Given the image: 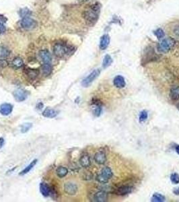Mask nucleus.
Listing matches in <instances>:
<instances>
[{"label":"nucleus","mask_w":179,"mask_h":202,"mask_svg":"<svg viewBox=\"0 0 179 202\" xmlns=\"http://www.w3.org/2000/svg\"><path fill=\"white\" fill-rule=\"evenodd\" d=\"M94 115L96 117H99L101 115V113H102V108L100 105H96V108L94 109Z\"/></svg>","instance_id":"nucleus-33"},{"label":"nucleus","mask_w":179,"mask_h":202,"mask_svg":"<svg viewBox=\"0 0 179 202\" xmlns=\"http://www.w3.org/2000/svg\"><path fill=\"white\" fill-rule=\"evenodd\" d=\"M6 20H7V18H6V17H4L2 15H0V23L4 24V22H6Z\"/></svg>","instance_id":"nucleus-37"},{"label":"nucleus","mask_w":179,"mask_h":202,"mask_svg":"<svg viewBox=\"0 0 179 202\" xmlns=\"http://www.w3.org/2000/svg\"><path fill=\"white\" fill-rule=\"evenodd\" d=\"M6 27H5L4 24H2V23H0V35H1V34L4 33L6 32Z\"/></svg>","instance_id":"nucleus-35"},{"label":"nucleus","mask_w":179,"mask_h":202,"mask_svg":"<svg viewBox=\"0 0 179 202\" xmlns=\"http://www.w3.org/2000/svg\"><path fill=\"white\" fill-rule=\"evenodd\" d=\"M173 192H174V193L176 195H179V187H178V188H175V189H174Z\"/></svg>","instance_id":"nucleus-39"},{"label":"nucleus","mask_w":179,"mask_h":202,"mask_svg":"<svg viewBox=\"0 0 179 202\" xmlns=\"http://www.w3.org/2000/svg\"><path fill=\"white\" fill-rule=\"evenodd\" d=\"M37 160H34L33 161L31 162L30 164L28 165V166L26 167L25 169H24L19 174H20V175H25L26 174H27L28 172H30V170L33 169V167L35 166L36 164H37Z\"/></svg>","instance_id":"nucleus-24"},{"label":"nucleus","mask_w":179,"mask_h":202,"mask_svg":"<svg viewBox=\"0 0 179 202\" xmlns=\"http://www.w3.org/2000/svg\"><path fill=\"white\" fill-rule=\"evenodd\" d=\"M177 108H178V110H179V104H178V105H177Z\"/></svg>","instance_id":"nucleus-42"},{"label":"nucleus","mask_w":179,"mask_h":202,"mask_svg":"<svg viewBox=\"0 0 179 202\" xmlns=\"http://www.w3.org/2000/svg\"><path fill=\"white\" fill-rule=\"evenodd\" d=\"M64 189L67 195L74 196L77 194V191H78V187L73 182H66L64 184Z\"/></svg>","instance_id":"nucleus-6"},{"label":"nucleus","mask_w":179,"mask_h":202,"mask_svg":"<svg viewBox=\"0 0 179 202\" xmlns=\"http://www.w3.org/2000/svg\"><path fill=\"white\" fill-rule=\"evenodd\" d=\"M133 191V187L130 185H122L117 189H116L114 193L117 195L123 196L125 195H127L130 193H131Z\"/></svg>","instance_id":"nucleus-8"},{"label":"nucleus","mask_w":179,"mask_h":202,"mask_svg":"<svg viewBox=\"0 0 179 202\" xmlns=\"http://www.w3.org/2000/svg\"><path fill=\"white\" fill-rule=\"evenodd\" d=\"M13 106L9 103H4L0 106V113L2 115H9L12 113Z\"/></svg>","instance_id":"nucleus-13"},{"label":"nucleus","mask_w":179,"mask_h":202,"mask_svg":"<svg viewBox=\"0 0 179 202\" xmlns=\"http://www.w3.org/2000/svg\"><path fill=\"white\" fill-rule=\"evenodd\" d=\"M53 70L52 65L50 64H45L42 65V72L45 76H48L51 74Z\"/></svg>","instance_id":"nucleus-22"},{"label":"nucleus","mask_w":179,"mask_h":202,"mask_svg":"<svg viewBox=\"0 0 179 202\" xmlns=\"http://www.w3.org/2000/svg\"><path fill=\"white\" fill-rule=\"evenodd\" d=\"M24 65L23 60L20 57H16L12 62V65L15 69H19Z\"/></svg>","instance_id":"nucleus-23"},{"label":"nucleus","mask_w":179,"mask_h":202,"mask_svg":"<svg viewBox=\"0 0 179 202\" xmlns=\"http://www.w3.org/2000/svg\"><path fill=\"white\" fill-rule=\"evenodd\" d=\"M175 150L176 153H177L178 154H179V146H176V148H175Z\"/></svg>","instance_id":"nucleus-40"},{"label":"nucleus","mask_w":179,"mask_h":202,"mask_svg":"<svg viewBox=\"0 0 179 202\" xmlns=\"http://www.w3.org/2000/svg\"><path fill=\"white\" fill-rule=\"evenodd\" d=\"M113 63V59L109 55H106L104 57L103 62H102V67L103 68H106L109 67L110 65L112 64Z\"/></svg>","instance_id":"nucleus-25"},{"label":"nucleus","mask_w":179,"mask_h":202,"mask_svg":"<svg viewBox=\"0 0 179 202\" xmlns=\"http://www.w3.org/2000/svg\"><path fill=\"white\" fill-rule=\"evenodd\" d=\"M175 43V41L173 38H165L159 44L158 46V49L160 53H167L174 47Z\"/></svg>","instance_id":"nucleus-3"},{"label":"nucleus","mask_w":179,"mask_h":202,"mask_svg":"<svg viewBox=\"0 0 179 202\" xmlns=\"http://www.w3.org/2000/svg\"><path fill=\"white\" fill-rule=\"evenodd\" d=\"M56 173L59 178H64L68 173V170L66 167H59L56 170Z\"/></svg>","instance_id":"nucleus-21"},{"label":"nucleus","mask_w":179,"mask_h":202,"mask_svg":"<svg viewBox=\"0 0 179 202\" xmlns=\"http://www.w3.org/2000/svg\"><path fill=\"white\" fill-rule=\"evenodd\" d=\"M174 33H175V35H176L177 36H179V24H178L177 26H175V29H174Z\"/></svg>","instance_id":"nucleus-36"},{"label":"nucleus","mask_w":179,"mask_h":202,"mask_svg":"<svg viewBox=\"0 0 179 202\" xmlns=\"http://www.w3.org/2000/svg\"><path fill=\"white\" fill-rule=\"evenodd\" d=\"M170 98L172 101H177L179 100V87H173L170 91Z\"/></svg>","instance_id":"nucleus-17"},{"label":"nucleus","mask_w":179,"mask_h":202,"mask_svg":"<svg viewBox=\"0 0 179 202\" xmlns=\"http://www.w3.org/2000/svg\"><path fill=\"white\" fill-rule=\"evenodd\" d=\"M14 96L16 101L22 102L25 101L27 98V93L24 90L18 89L14 92Z\"/></svg>","instance_id":"nucleus-9"},{"label":"nucleus","mask_w":179,"mask_h":202,"mask_svg":"<svg viewBox=\"0 0 179 202\" xmlns=\"http://www.w3.org/2000/svg\"><path fill=\"white\" fill-rule=\"evenodd\" d=\"M100 6L98 4H94L84 12V18L90 23L96 22L98 19Z\"/></svg>","instance_id":"nucleus-1"},{"label":"nucleus","mask_w":179,"mask_h":202,"mask_svg":"<svg viewBox=\"0 0 179 202\" xmlns=\"http://www.w3.org/2000/svg\"><path fill=\"white\" fill-rule=\"evenodd\" d=\"M113 172L109 167H105L101 170L100 173L96 177V181L102 184L107 183L108 181L112 178Z\"/></svg>","instance_id":"nucleus-2"},{"label":"nucleus","mask_w":179,"mask_h":202,"mask_svg":"<svg viewBox=\"0 0 179 202\" xmlns=\"http://www.w3.org/2000/svg\"><path fill=\"white\" fill-rule=\"evenodd\" d=\"M154 35L158 39H161L164 36V32L162 28H158L154 31Z\"/></svg>","instance_id":"nucleus-30"},{"label":"nucleus","mask_w":179,"mask_h":202,"mask_svg":"<svg viewBox=\"0 0 179 202\" xmlns=\"http://www.w3.org/2000/svg\"><path fill=\"white\" fill-rule=\"evenodd\" d=\"M10 55V51L8 48L1 46L0 47V58L8 57Z\"/></svg>","instance_id":"nucleus-26"},{"label":"nucleus","mask_w":179,"mask_h":202,"mask_svg":"<svg viewBox=\"0 0 179 202\" xmlns=\"http://www.w3.org/2000/svg\"><path fill=\"white\" fill-rule=\"evenodd\" d=\"M113 84H114L115 86L117 87V88H123L126 85L125 83V78L123 77L122 75H117L114 80H113Z\"/></svg>","instance_id":"nucleus-14"},{"label":"nucleus","mask_w":179,"mask_h":202,"mask_svg":"<svg viewBox=\"0 0 179 202\" xmlns=\"http://www.w3.org/2000/svg\"><path fill=\"white\" fill-rule=\"evenodd\" d=\"M79 164L83 168H88L91 165V160L88 154H84L79 159Z\"/></svg>","instance_id":"nucleus-15"},{"label":"nucleus","mask_w":179,"mask_h":202,"mask_svg":"<svg viewBox=\"0 0 179 202\" xmlns=\"http://www.w3.org/2000/svg\"><path fill=\"white\" fill-rule=\"evenodd\" d=\"M43 115L47 118H54L57 115V112L54 109L47 108L43 112Z\"/></svg>","instance_id":"nucleus-18"},{"label":"nucleus","mask_w":179,"mask_h":202,"mask_svg":"<svg viewBox=\"0 0 179 202\" xmlns=\"http://www.w3.org/2000/svg\"><path fill=\"white\" fill-rule=\"evenodd\" d=\"M39 56L41 60H42L45 64H51V55L50 54V53L48 50H41L39 52Z\"/></svg>","instance_id":"nucleus-10"},{"label":"nucleus","mask_w":179,"mask_h":202,"mask_svg":"<svg viewBox=\"0 0 179 202\" xmlns=\"http://www.w3.org/2000/svg\"><path fill=\"white\" fill-rule=\"evenodd\" d=\"M20 25L25 29H32L35 27L37 25V22L30 17H28V18H22V20L20 22Z\"/></svg>","instance_id":"nucleus-7"},{"label":"nucleus","mask_w":179,"mask_h":202,"mask_svg":"<svg viewBox=\"0 0 179 202\" xmlns=\"http://www.w3.org/2000/svg\"><path fill=\"white\" fill-rule=\"evenodd\" d=\"M26 74L28 77H30V79H35L38 76V70L31 69V68H27L25 70Z\"/></svg>","instance_id":"nucleus-20"},{"label":"nucleus","mask_w":179,"mask_h":202,"mask_svg":"<svg viewBox=\"0 0 179 202\" xmlns=\"http://www.w3.org/2000/svg\"><path fill=\"white\" fill-rule=\"evenodd\" d=\"M110 43V36L108 35H103L100 38V49L101 50H105L107 49Z\"/></svg>","instance_id":"nucleus-16"},{"label":"nucleus","mask_w":179,"mask_h":202,"mask_svg":"<svg viewBox=\"0 0 179 202\" xmlns=\"http://www.w3.org/2000/svg\"><path fill=\"white\" fill-rule=\"evenodd\" d=\"M164 201H165V197L160 193H154L152 196V201L163 202Z\"/></svg>","instance_id":"nucleus-27"},{"label":"nucleus","mask_w":179,"mask_h":202,"mask_svg":"<svg viewBox=\"0 0 179 202\" xmlns=\"http://www.w3.org/2000/svg\"><path fill=\"white\" fill-rule=\"evenodd\" d=\"M108 199V194L105 191H99L94 194V199L96 202H105Z\"/></svg>","instance_id":"nucleus-11"},{"label":"nucleus","mask_w":179,"mask_h":202,"mask_svg":"<svg viewBox=\"0 0 179 202\" xmlns=\"http://www.w3.org/2000/svg\"><path fill=\"white\" fill-rule=\"evenodd\" d=\"M32 14V12L30 10V9L25 8L20 9V15L22 18H28V17H30V16Z\"/></svg>","instance_id":"nucleus-28"},{"label":"nucleus","mask_w":179,"mask_h":202,"mask_svg":"<svg viewBox=\"0 0 179 202\" xmlns=\"http://www.w3.org/2000/svg\"><path fill=\"white\" fill-rule=\"evenodd\" d=\"M94 160L98 164H104L106 161V154L102 151H99L94 155Z\"/></svg>","instance_id":"nucleus-12"},{"label":"nucleus","mask_w":179,"mask_h":202,"mask_svg":"<svg viewBox=\"0 0 179 202\" xmlns=\"http://www.w3.org/2000/svg\"><path fill=\"white\" fill-rule=\"evenodd\" d=\"M100 74V70L99 69L94 70L88 76L85 77L82 82V85L84 87H88Z\"/></svg>","instance_id":"nucleus-4"},{"label":"nucleus","mask_w":179,"mask_h":202,"mask_svg":"<svg viewBox=\"0 0 179 202\" xmlns=\"http://www.w3.org/2000/svg\"><path fill=\"white\" fill-rule=\"evenodd\" d=\"M79 1H88V0H79Z\"/></svg>","instance_id":"nucleus-41"},{"label":"nucleus","mask_w":179,"mask_h":202,"mask_svg":"<svg viewBox=\"0 0 179 202\" xmlns=\"http://www.w3.org/2000/svg\"><path fill=\"white\" fill-rule=\"evenodd\" d=\"M148 117V114H147V112L146 111H143L140 113L139 115V121L140 122H144L146 120V119Z\"/></svg>","instance_id":"nucleus-31"},{"label":"nucleus","mask_w":179,"mask_h":202,"mask_svg":"<svg viewBox=\"0 0 179 202\" xmlns=\"http://www.w3.org/2000/svg\"><path fill=\"white\" fill-rule=\"evenodd\" d=\"M32 127V124L30 123H24L21 126V132L23 133H25L30 130V128Z\"/></svg>","instance_id":"nucleus-29"},{"label":"nucleus","mask_w":179,"mask_h":202,"mask_svg":"<svg viewBox=\"0 0 179 202\" xmlns=\"http://www.w3.org/2000/svg\"><path fill=\"white\" fill-rule=\"evenodd\" d=\"M40 191L43 196L47 197L50 194V189L49 186L45 182H42L40 184Z\"/></svg>","instance_id":"nucleus-19"},{"label":"nucleus","mask_w":179,"mask_h":202,"mask_svg":"<svg viewBox=\"0 0 179 202\" xmlns=\"http://www.w3.org/2000/svg\"><path fill=\"white\" fill-rule=\"evenodd\" d=\"M69 49L61 43L55 44L53 47V53L57 57H63L68 53Z\"/></svg>","instance_id":"nucleus-5"},{"label":"nucleus","mask_w":179,"mask_h":202,"mask_svg":"<svg viewBox=\"0 0 179 202\" xmlns=\"http://www.w3.org/2000/svg\"><path fill=\"white\" fill-rule=\"evenodd\" d=\"M170 180L173 183L178 184L179 183V175L177 173H173L170 176Z\"/></svg>","instance_id":"nucleus-32"},{"label":"nucleus","mask_w":179,"mask_h":202,"mask_svg":"<svg viewBox=\"0 0 179 202\" xmlns=\"http://www.w3.org/2000/svg\"><path fill=\"white\" fill-rule=\"evenodd\" d=\"M5 143L4 139L3 138H0V149L4 146Z\"/></svg>","instance_id":"nucleus-38"},{"label":"nucleus","mask_w":179,"mask_h":202,"mask_svg":"<svg viewBox=\"0 0 179 202\" xmlns=\"http://www.w3.org/2000/svg\"><path fill=\"white\" fill-rule=\"evenodd\" d=\"M8 65V63L6 59H0V69L6 67Z\"/></svg>","instance_id":"nucleus-34"}]
</instances>
